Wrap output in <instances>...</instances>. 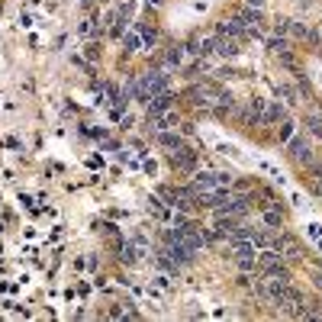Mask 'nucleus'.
<instances>
[{
	"instance_id": "nucleus-1",
	"label": "nucleus",
	"mask_w": 322,
	"mask_h": 322,
	"mask_svg": "<svg viewBox=\"0 0 322 322\" xmlns=\"http://www.w3.org/2000/svg\"><path fill=\"white\" fill-rule=\"evenodd\" d=\"M287 151H290V158L296 161V164H313V148H309V142L303 139V136H290L287 139Z\"/></svg>"
},
{
	"instance_id": "nucleus-2",
	"label": "nucleus",
	"mask_w": 322,
	"mask_h": 322,
	"mask_svg": "<svg viewBox=\"0 0 322 322\" xmlns=\"http://www.w3.org/2000/svg\"><path fill=\"white\" fill-rule=\"evenodd\" d=\"M213 49H216L222 58H232V55H238V39L235 35H216V39H213Z\"/></svg>"
},
{
	"instance_id": "nucleus-3",
	"label": "nucleus",
	"mask_w": 322,
	"mask_h": 322,
	"mask_svg": "<svg viewBox=\"0 0 322 322\" xmlns=\"http://www.w3.org/2000/svg\"><path fill=\"white\" fill-rule=\"evenodd\" d=\"M142 81H145L148 93H161V90H168V74H164V71H148V74H142Z\"/></svg>"
},
{
	"instance_id": "nucleus-4",
	"label": "nucleus",
	"mask_w": 322,
	"mask_h": 322,
	"mask_svg": "<svg viewBox=\"0 0 322 322\" xmlns=\"http://www.w3.org/2000/svg\"><path fill=\"white\" fill-rule=\"evenodd\" d=\"M171 93L168 90H161V93H151V100H148V119L151 116H158V113H164V110H168V106H171Z\"/></svg>"
},
{
	"instance_id": "nucleus-5",
	"label": "nucleus",
	"mask_w": 322,
	"mask_h": 322,
	"mask_svg": "<svg viewBox=\"0 0 322 322\" xmlns=\"http://www.w3.org/2000/svg\"><path fill=\"white\" fill-rule=\"evenodd\" d=\"M194 190H222L216 181V171H197L194 174Z\"/></svg>"
},
{
	"instance_id": "nucleus-6",
	"label": "nucleus",
	"mask_w": 322,
	"mask_h": 322,
	"mask_svg": "<svg viewBox=\"0 0 322 322\" xmlns=\"http://www.w3.org/2000/svg\"><path fill=\"white\" fill-rule=\"evenodd\" d=\"M174 168H181V171H194L197 168V158H194V151H184L181 148V155H174Z\"/></svg>"
},
{
	"instance_id": "nucleus-7",
	"label": "nucleus",
	"mask_w": 322,
	"mask_h": 322,
	"mask_svg": "<svg viewBox=\"0 0 322 322\" xmlns=\"http://www.w3.org/2000/svg\"><path fill=\"white\" fill-rule=\"evenodd\" d=\"M123 45H126V52H142V35H139V29H126L123 32Z\"/></svg>"
},
{
	"instance_id": "nucleus-8",
	"label": "nucleus",
	"mask_w": 322,
	"mask_h": 322,
	"mask_svg": "<svg viewBox=\"0 0 322 322\" xmlns=\"http://www.w3.org/2000/svg\"><path fill=\"white\" fill-rule=\"evenodd\" d=\"M181 62H184V49H181V45H174V49L168 52V58H164V65H168V68H177Z\"/></svg>"
},
{
	"instance_id": "nucleus-9",
	"label": "nucleus",
	"mask_w": 322,
	"mask_h": 322,
	"mask_svg": "<svg viewBox=\"0 0 322 322\" xmlns=\"http://www.w3.org/2000/svg\"><path fill=\"white\" fill-rule=\"evenodd\" d=\"M306 126H309V132H316L322 139V116L319 113H306Z\"/></svg>"
},
{
	"instance_id": "nucleus-10",
	"label": "nucleus",
	"mask_w": 322,
	"mask_h": 322,
	"mask_svg": "<svg viewBox=\"0 0 322 322\" xmlns=\"http://www.w3.org/2000/svg\"><path fill=\"white\" fill-rule=\"evenodd\" d=\"M290 136H293V123H290V119H280V123H277V139L287 142Z\"/></svg>"
},
{
	"instance_id": "nucleus-11",
	"label": "nucleus",
	"mask_w": 322,
	"mask_h": 322,
	"mask_svg": "<svg viewBox=\"0 0 322 322\" xmlns=\"http://www.w3.org/2000/svg\"><path fill=\"white\" fill-rule=\"evenodd\" d=\"M158 142H161L164 148H181V139H177V136H168V132H161Z\"/></svg>"
},
{
	"instance_id": "nucleus-12",
	"label": "nucleus",
	"mask_w": 322,
	"mask_h": 322,
	"mask_svg": "<svg viewBox=\"0 0 322 322\" xmlns=\"http://www.w3.org/2000/svg\"><path fill=\"white\" fill-rule=\"evenodd\" d=\"M264 222H268V225H280V222H283V216H280L277 210H264Z\"/></svg>"
},
{
	"instance_id": "nucleus-13",
	"label": "nucleus",
	"mask_w": 322,
	"mask_h": 322,
	"mask_svg": "<svg viewBox=\"0 0 322 322\" xmlns=\"http://www.w3.org/2000/svg\"><path fill=\"white\" fill-rule=\"evenodd\" d=\"M309 238H313V242L322 248V225H319V222H313V225H309Z\"/></svg>"
},
{
	"instance_id": "nucleus-14",
	"label": "nucleus",
	"mask_w": 322,
	"mask_h": 322,
	"mask_svg": "<svg viewBox=\"0 0 322 322\" xmlns=\"http://www.w3.org/2000/svg\"><path fill=\"white\" fill-rule=\"evenodd\" d=\"M316 287L322 290V271H316Z\"/></svg>"
},
{
	"instance_id": "nucleus-15",
	"label": "nucleus",
	"mask_w": 322,
	"mask_h": 322,
	"mask_svg": "<svg viewBox=\"0 0 322 322\" xmlns=\"http://www.w3.org/2000/svg\"><path fill=\"white\" fill-rule=\"evenodd\" d=\"M248 4H252V7H258V10H261V4H264V0H248Z\"/></svg>"
},
{
	"instance_id": "nucleus-16",
	"label": "nucleus",
	"mask_w": 322,
	"mask_h": 322,
	"mask_svg": "<svg viewBox=\"0 0 322 322\" xmlns=\"http://www.w3.org/2000/svg\"><path fill=\"white\" fill-rule=\"evenodd\" d=\"M151 4H161V0H151Z\"/></svg>"
}]
</instances>
